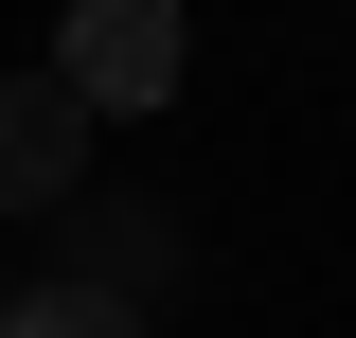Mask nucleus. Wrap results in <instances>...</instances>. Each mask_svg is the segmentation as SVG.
I'll list each match as a JSON object with an SVG mask.
<instances>
[{
	"mask_svg": "<svg viewBox=\"0 0 356 338\" xmlns=\"http://www.w3.org/2000/svg\"><path fill=\"white\" fill-rule=\"evenodd\" d=\"M178 0H72V18H54V89H72L89 125H107V107H178Z\"/></svg>",
	"mask_w": 356,
	"mask_h": 338,
	"instance_id": "obj_1",
	"label": "nucleus"
},
{
	"mask_svg": "<svg viewBox=\"0 0 356 338\" xmlns=\"http://www.w3.org/2000/svg\"><path fill=\"white\" fill-rule=\"evenodd\" d=\"M36 232H54L36 285H89V303H161L178 285V214L161 196H72V214H36Z\"/></svg>",
	"mask_w": 356,
	"mask_h": 338,
	"instance_id": "obj_2",
	"label": "nucleus"
},
{
	"mask_svg": "<svg viewBox=\"0 0 356 338\" xmlns=\"http://www.w3.org/2000/svg\"><path fill=\"white\" fill-rule=\"evenodd\" d=\"M89 196V107L54 72H0V214H72Z\"/></svg>",
	"mask_w": 356,
	"mask_h": 338,
	"instance_id": "obj_3",
	"label": "nucleus"
},
{
	"mask_svg": "<svg viewBox=\"0 0 356 338\" xmlns=\"http://www.w3.org/2000/svg\"><path fill=\"white\" fill-rule=\"evenodd\" d=\"M0 338H161V321H143V303H89V285H18Z\"/></svg>",
	"mask_w": 356,
	"mask_h": 338,
	"instance_id": "obj_4",
	"label": "nucleus"
}]
</instances>
